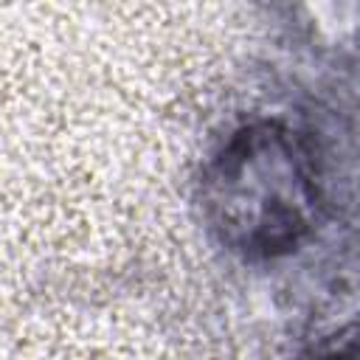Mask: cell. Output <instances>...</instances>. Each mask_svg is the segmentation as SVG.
<instances>
[{
  "instance_id": "obj_1",
  "label": "cell",
  "mask_w": 360,
  "mask_h": 360,
  "mask_svg": "<svg viewBox=\"0 0 360 360\" xmlns=\"http://www.w3.org/2000/svg\"><path fill=\"white\" fill-rule=\"evenodd\" d=\"M321 183L307 141L259 121L233 132L202 174V208L211 231L236 253L276 256L312 228Z\"/></svg>"
}]
</instances>
